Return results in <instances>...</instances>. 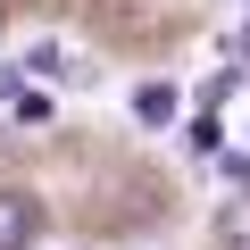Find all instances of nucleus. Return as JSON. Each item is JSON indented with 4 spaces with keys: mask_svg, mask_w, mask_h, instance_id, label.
<instances>
[{
    "mask_svg": "<svg viewBox=\"0 0 250 250\" xmlns=\"http://www.w3.org/2000/svg\"><path fill=\"white\" fill-rule=\"evenodd\" d=\"M0 117H9V125H50L59 100H50V83H34V75H0Z\"/></svg>",
    "mask_w": 250,
    "mask_h": 250,
    "instance_id": "f03ea898",
    "label": "nucleus"
},
{
    "mask_svg": "<svg viewBox=\"0 0 250 250\" xmlns=\"http://www.w3.org/2000/svg\"><path fill=\"white\" fill-rule=\"evenodd\" d=\"M175 108H184V92L175 83H134V125H142V134H167V125H175Z\"/></svg>",
    "mask_w": 250,
    "mask_h": 250,
    "instance_id": "7ed1b4c3",
    "label": "nucleus"
},
{
    "mask_svg": "<svg viewBox=\"0 0 250 250\" xmlns=\"http://www.w3.org/2000/svg\"><path fill=\"white\" fill-rule=\"evenodd\" d=\"M34 233H42V208L25 192H0V250H25Z\"/></svg>",
    "mask_w": 250,
    "mask_h": 250,
    "instance_id": "20e7f679",
    "label": "nucleus"
},
{
    "mask_svg": "<svg viewBox=\"0 0 250 250\" xmlns=\"http://www.w3.org/2000/svg\"><path fill=\"white\" fill-rule=\"evenodd\" d=\"M17 75H34V83H92V59L67 42V34H34L25 42V67Z\"/></svg>",
    "mask_w": 250,
    "mask_h": 250,
    "instance_id": "f257e3e1",
    "label": "nucleus"
},
{
    "mask_svg": "<svg viewBox=\"0 0 250 250\" xmlns=\"http://www.w3.org/2000/svg\"><path fill=\"white\" fill-rule=\"evenodd\" d=\"M233 59H250V25H242V50H233Z\"/></svg>",
    "mask_w": 250,
    "mask_h": 250,
    "instance_id": "423d86ee",
    "label": "nucleus"
},
{
    "mask_svg": "<svg viewBox=\"0 0 250 250\" xmlns=\"http://www.w3.org/2000/svg\"><path fill=\"white\" fill-rule=\"evenodd\" d=\"M217 233H225V250H250V192H233V200H225Z\"/></svg>",
    "mask_w": 250,
    "mask_h": 250,
    "instance_id": "39448f33",
    "label": "nucleus"
}]
</instances>
